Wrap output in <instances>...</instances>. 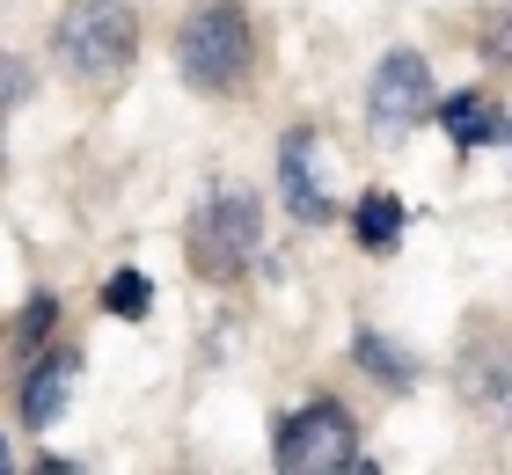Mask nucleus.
<instances>
[{"label":"nucleus","mask_w":512,"mask_h":475,"mask_svg":"<svg viewBox=\"0 0 512 475\" xmlns=\"http://www.w3.org/2000/svg\"><path fill=\"white\" fill-rule=\"evenodd\" d=\"M183 256H191V271L205 285H235L264 256V205H256V190H242V183L205 190L191 227H183Z\"/></svg>","instance_id":"7ed1b4c3"},{"label":"nucleus","mask_w":512,"mask_h":475,"mask_svg":"<svg viewBox=\"0 0 512 475\" xmlns=\"http://www.w3.org/2000/svg\"><path fill=\"white\" fill-rule=\"evenodd\" d=\"M454 388L476 402V410H505V395H512V351L498 337H469L461 344V359H454Z\"/></svg>","instance_id":"6e6552de"},{"label":"nucleus","mask_w":512,"mask_h":475,"mask_svg":"<svg viewBox=\"0 0 512 475\" xmlns=\"http://www.w3.org/2000/svg\"><path fill=\"white\" fill-rule=\"evenodd\" d=\"M352 359H359V373L374 380V388H388V395H410L417 380H425L417 351H410V344H395L388 329H374V322H359V329H352Z\"/></svg>","instance_id":"1a4fd4ad"},{"label":"nucleus","mask_w":512,"mask_h":475,"mask_svg":"<svg viewBox=\"0 0 512 475\" xmlns=\"http://www.w3.org/2000/svg\"><path fill=\"white\" fill-rule=\"evenodd\" d=\"M52 59L74 88H118L139 59V8L132 0H66L52 22Z\"/></svg>","instance_id":"f03ea898"},{"label":"nucleus","mask_w":512,"mask_h":475,"mask_svg":"<svg viewBox=\"0 0 512 475\" xmlns=\"http://www.w3.org/2000/svg\"><path fill=\"white\" fill-rule=\"evenodd\" d=\"M0 161H8V147H0Z\"/></svg>","instance_id":"aec40b11"},{"label":"nucleus","mask_w":512,"mask_h":475,"mask_svg":"<svg viewBox=\"0 0 512 475\" xmlns=\"http://www.w3.org/2000/svg\"><path fill=\"white\" fill-rule=\"evenodd\" d=\"M432 66L425 52H410V44H395V52L374 59V74H366V132L388 139V147H403L417 125H432Z\"/></svg>","instance_id":"39448f33"},{"label":"nucleus","mask_w":512,"mask_h":475,"mask_svg":"<svg viewBox=\"0 0 512 475\" xmlns=\"http://www.w3.org/2000/svg\"><path fill=\"white\" fill-rule=\"evenodd\" d=\"M352 454H359V424L330 395H308L300 410L278 417V432H271V468L278 475H344Z\"/></svg>","instance_id":"20e7f679"},{"label":"nucleus","mask_w":512,"mask_h":475,"mask_svg":"<svg viewBox=\"0 0 512 475\" xmlns=\"http://www.w3.org/2000/svg\"><path fill=\"white\" fill-rule=\"evenodd\" d=\"M30 88H37V66L22 59V52H8V44H0V110L30 103Z\"/></svg>","instance_id":"2eb2a0df"},{"label":"nucleus","mask_w":512,"mask_h":475,"mask_svg":"<svg viewBox=\"0 0 512 475\" xmlns=\"http://www.w3.org/2000/svg\"><path fill=\"white\" fill-rule=\"evenodd\" d=\"M505 424H512V395H505Z\"/></svg>","instance_id":"a211bd4d"},{"label":"nucleus","mask_w":512,"mask_h":475,"mask_svg":"<svg viewBox=\"0 0 512 475\" xmlns=\"http://www.w3.org/2000/svg\"><path fill=\"white\" fill-rule=\"evenodd\" d=\"M432 117L447 125L454 154H483V147H498V132H505V103H491L483 88H461L447 103H432Z\"/></svg>","instance_id":"9d476101"},{"label":"nucleus","mask_w":512,"mask_h":475,"mask_svg":"<svg viewBox=\"0 0 512 475\" xmlns=\"http://www.w3.org/2000/svg\"><path fill=\"white\" fill-rule=\"evenodd\" d=\"M278 205H286L300 227L344 220L337 198H330V154H322L315 125H286V139H278Z\"/></svg>","instance_id":"423d86ee"},{"label":"nucleus","mask_w":512,"mask_h":475,"mask_svg":"<svg viewBox=\"0 0 512 475\" xmlns=\"http://www.w3.org/2000/svg\"><path fill=\"white\" fill-rule=\"evenodd\" d=\"M52 337H59V293H52V285H37V293L22 300L15 329H8V351H15V359H37Z\"/></svg>","instance_id":"f8f14e48"},{"label":"nucleus","mask_w":512,"mask_h":475,"mask_svg":"<svg viewBox=\"0 0 512 475\" xmlns=\"http://www.w3.org/2000/svg\"><path fill=\"white\" fill-rule=\"evenodd\" d=\"M344 220H352V242H359L366 256H395V249H403V220H410V212H403L395 190H366Z\"/></svg>","instance_id":"9b49d317"},{"label":"nucleus","mask_w":512,"mask_h":475,"mask_svg":"<svg viewBox=\"0 0 512 475\" xmlns=\"http://www.w3.org/2000/svg\"><path fill=\"white\" fill-rule=\"evenodd\" d=\"M476 59L491 66V74H512V8H505V15H491V22L476 30Z\"/></svg>","instance_id":"4468645a"},{"label":"nucleus","mask_w":512,"mask_h":475,"mask_svg":"<svg viewBox=\"0 0 512 475\" xmlns=\"http://www.w3.org/2000/svg\"><path fill=\"white\" fill-rule=\"evenodd\" d=\"M8 468H15V461H8V439H0V475H8Z\"/></svg>","instance_id":"f3484780"},{"label":"nucleus","mask_w":512,"mask_h":475,"mask_svg":"<svg viewBox=\"0 0 512 475\" xmlns=\"http://www.w3.org/2000/svg\"><path fill=\"white\" fill-rule=\"evenodd\" d=\"M81 388V351L74 344H44L37 359H22V380H15V417L22 432H52L66 417V402Z\"/></svg>","instance_id":"0eeeda50"},{"label":"nucleus","mask_w":512,"mask_h":475,"mask_svg":"<svg viewBox=\"0 0 512 475\" xmlns=\"http://www.w3.org/2000/svg\"><path fill=\"white\" fill-rule=\"evenodd\" d=\"M103 315L147 322V315H154V278H147V271H110V285H103Z\"/></svg>","instance_id":"ddd939ff"},{"label":"nucleus","mask_w":512,"mask_h":475,"mask_svg":"<svg viewBox=\"0 0 512 475\" xmlns=\"http://www.w3.org/2000/svg\"><path fill=\"white\" fill-rule=\"evenodd\" d=\"M0 344H8V329H0Z\"/></svg>","instance_id":"6ab92c4d"},{"label":"nucleus","mask_w":512,"mask_h":475,"mask_svg":"<svg viewBox=\"0 0 512 475\" xmlns=\"http://www.w3.org/2000/svg\"><path fill=\"white\" fill-rule=\"evenodd\" d=\"M498 147H505V154H512V117H505V132H498Z\"/></svg>","instance_id":"dca6fc26"},{"label":"nucleus","mask_w":512,"mask_h":475,"mask_svg":"<svg viewBox=\"0 0 512 475\" xmlns=\"http://www.w3.org/2000/svg\"><path fill=\"white\" fill-rule=\"evenodd\" d=\"M176 52V74L191 95H242L249 74H256V52H264V37H256V15L249 0H191L169 37Z\"/></svg>","instance_id":"f257e3e1"}]
</instances>
